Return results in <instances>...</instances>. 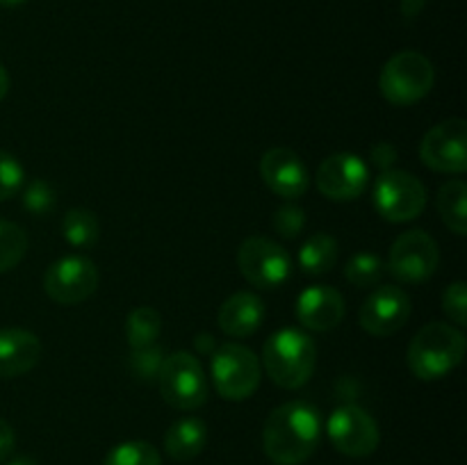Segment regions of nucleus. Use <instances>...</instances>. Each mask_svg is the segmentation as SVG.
I'll return each instance as SVG.
<instances>
[{"instance_id":"473e14b6","label":"nucleus","mask_w":467,"mask_h":465,"mask_svg":"<svg viewBox=\"0 0 467 465\" xmlns=\"http://www.w3.org/2000/svg\"><path fill=\"white\" fill-rule=\"evenodd\" d=\"M14 442H16V438H14V429L0 418V463L9 459V454L14 451Z\"/></svg>"},{"instance_id":"6e6552de","label":"nucleus","mask_w":467,"mask_h":465,"mask_svg":"<svg viewBox=\"0 0 467 465\" xmlns=\"http://www.w3.org/2000/svg\"><path fill=\"white\" fill-rule=\"evenodd\" d=\"M237 264L246 281L260 290H276L292 276V258L269 237H246L237 251Z\"/></svg>"},{"instance_id":"a211bd4d","label":"nucleus","mask_w":467,"mask_h":465,"mask_svg":"<svg viewBox=\"0 0 467 465\" xmlns=\"http://www.w3.org/2000/svg\"><path fill=\"white\" fill-rule=\"evenodd\" d=\"M219 328L231 337H249L263 326L265 304L254 292H235L219 308Z\"/></svg>"},{"instance_id":"dca6fc26","label":"nucleus","mask_w":467,"mask_h":465,"mask_svg":"<svg viewBox=\"0 0 467 465\" xmlns=\"http://www.w3.org/2000/svg\"><path fill=\"white\" fill-rule=\"evenodd\" d=\"M345 317V296L331 285H310L296 299V319L317 333L333 331Z\"/></svg>"},{"instance_id":"20e7f679","label":"nucleus","mask_w":467,"mask_h":465,"mask_svg":"<svg viewBox=\"0 0 467 465\" xmlns=\"http://www.w3.org/2000/svg\"><path fill=\"white\" fill-rule=\"evenodd\" d=\"M433 82H436V68L431 59L418 50H401L392 55L379 78L383 98L400 108L422 100L431 91Z\"/></svg>"},{"instance_id":"4be33fe9","label":"nucleus","mask_w":467,"mask_h":465,"mask_svg":"<svg viewBox=\"0 0 467 465\" xmlns=\"http://www.w3.org/2000/svg\"><path fill=\"white\" fill-rule=\"evenodd\" d=\"M162 333V315L150 305H140L126 319V340L132 349H144L158 342Z\"/></svg>"},{"instance_id":"ddd939ff","label":"nucleus","mask_w":467,"mask_h":465,"mask_svg":"<svg viewBox=\"0 0 467 465\" xmlns=\"http://www.w3.org/2000/svg\"><path fill=\"white\" fill-rule=\"evenodd\" d=\"M410 317V299L401 287L381 285L363 301L358 322L369 336L388 337L401 331Z\"/></svg>"},{"instance_id":"1a4fd4ad","label":"nucleus","mask_w":467,"mask_h":465,"mask_svg":"<svg viewBox=\"0 0 467 465\" xmlns=\"http://www.w3.org/2000/svg\"><path fill=\"white\" fill-rule=\"evenodd\" d=\"M327 433L331 445L351 459H365L374 454L381 442L377 419L356 404H345L333 410L327 422Z\"/></svg>"},{"instance_id":"2eb2a0df","label":"nucleus","mask_w":467,"mask_h":465,"mask_svg":"<svg viewBox=\"0 0 467 465\" xmlns=\"http://www.w3.org/2000/svg\"><path fill=\"white\" fill-rule=\"evenodd\" d=\"M260 176H263L265 185L274 191L276 196L287 201H295L308 191L310 176L306 169L304 160L290 149H269L260 160Z\"/></svg>"},{"instance_id":"f3484780","label":"nucleus","mask_w":467,"mask_h":465,"mask_svg":"<svg viewBox=\"0 0 467 465\" xmlns=\"http://www.w3.org/2000/svg\"><path fill=\"white\" fill-rule=\"evenodd\" d=\"M41 358V340L26 328L0 331V378H14L30 372Z\"/></svg>"},{"instance_id":"7ed1b4c3","label":"nucleus","mask_w":467,"mask_h":465,"mask_svg":"<svg viewBox=\"0 0 467 465\" xmlns=\"http://www.w3.org/2000/svg\"><path fill=\"white\" fill-rule=\"evenodd\" d=\"M317 365V346L308 333L299 328H281L263 349V367L267 377L285 390H296L310 381Z\"/></svg>"},{"instance_id":"f257e3e1","label":"nucleus","mask_w":467,"mask_h":465,"mask_svg":"<svg viewBox=\"0 0 467 465\" xmlns=\"http://www.w3.org/2000/svg\"><path fill=\"white\" fill-rule=\"evenodd\" d=\"M322 418L308 401H287L269 413L263 429V450L274 465H301L317 451Z\"/></svg>"},{"instance_id":"a878e982","label":"nucleus","mask_w":467,"mask_h":465,"mask_svg":"<svg viewBox=\"0 0 467 465\" xmlns=\"http://www.w3.org/2000/svg\"><path fill=\"white\" fill-rule=\"evenodd\" d=\"M27 251V235L18 223L0 219V274L9 272L23 260Z\"/></svg>"},{"instance_id":"bb28decb","label":"nucleus","mask_w":467,"mask_h":465,"mask_svg":"<svg viewBox=\"0 0 467 465\" xmlns=\"http://www.w3.org/2000/svg\"><path fill=\"white\" fill-rule=\"evenodd\" d=\"M57 205V194H55L53 185H48L46 181H32L30 185L23 190V208L27 212L36 214V217H44V214H50Z\"/></svg>"},{"instance_id":"0eeeda50","label":"nucleus","mask_w":467,"mask_h":465,"mask_svg":"<svg viewBox=\"0 0 467 465\" xmlns=\"http://www.w3.org/2000/svg\"><path fill=\"white\" fill-rule=\"evenodd\" d=\"M427 205V190L413 173L401 169L381 171L374 185V208L386 222L406 223L418 219Z\"/></svg>"},{"instance_id":"f704fd0d","label":"nucleus","mask_w":467,"mask_h":465,"mask_svg":"<svg viewBox=\"0 0 467 465\" xmlns=\"http://www.w3.org/2000/svg\"><path fill=\"white\" fill-rule=\"evenodd\" d=\"M7 91H9V76H7V68H5L3 64H0V100H3L5 96H7Z\"/></svg>"},{"instance_id":"c9c22d12","label":"nucleus","mask_w":467,"mask_h":465,"mask_svg":"<svg viewBox=\"0 0 467 465\" xmlns=\"http://www.w3.org/2000/svg\"><path fill=\"white\" fill-rule=\"evenodd\" d=\"M7 465H39L35 459H30V456H16V459L7 460Z\"/></svg>"},{"instance_id":"9d476101","label":"nucleus","mask_w":467,"mask_h":465,"mask_svg":"<svg viewBox=\"0 0 467 465\" xmlns=\"http://www.w3.org/2000/svg\"><path fill=\"white\" fill-rule=\"evenodd\" d=\"M438 263V242L424 231H406L392 242L386 269L401 283H422L436 274Z\"/></svg>"},{"instance_id":"393cba45","label":"nucleus","mask_w":467,"mask_h":465,"mask_svg":"<svg viewBox=\"0 0 467 465\" xmlns=\"http://www.w3.org/2000/svg\"><path fill=\"white\" fill-rule=\"evenodd\" d=\"M103 465H162V459L150 442L126 440L108 451Z\"/></svg>"},{"instance_id":"2f4dec72","label":"nucleus","mask_w":467,"mask_h":465,"mask_svg":"<svg viewBox=\"0 0 467 465\" xmlns=\"http://www.w3.org/2000/svg\"><path fill=\"white\" fill-rule=\"evenodd\" d=\"M372 160L381 171H388V169H392V164H395L397 149L392 144H388V141H381V144H377L372 149Z\"/></svg>"},{"instance_id":"4468645a","label":"nucleus","mask_w":467,"mask_h":465,"mask_svg":"<svg viewBox=\"0 0 467 465\" xmlns=\"http://www.w3.org/2000/svg\"><path fill=\"white\" fill-rule=\"evenodd\" d=\"M317 190L331 201H354L365 191L369 182V169L358 155L333 153L319 164Z\"/></svg>"},{"instance_id":"423d86ee","label":"nucleus","mask_w":467,"mask_h":465,"mask_svg":"<svg viewBox=\"0 0 467 465\" xmlns=\"http://www.w3.org/2000/svg\"><path fill=\"white\" fill-rule=\"evenodd\" d=\"M263 365L258 356L244 345L226 342L213 354V383L219 397L228 401H244L258 390Z\"/></svg>"},{"instance_id":"72a5a7b5","label":"nucleus","mask_w":467,"mask_h":465,"mask_svg":"<svg viewBox=\"0 0 467 465\" xmlns=\"http://www.w3.org/2000/svg\"><path fill=\"white\" fill-rule=\"evenodd\" d=\"M424 5H427V0H400V9H401V14H404L406 21H413V18H418L420 14H422Z\"/></svg>"},{"instance_id":"412c9836","label":"nucleus","mask_w":467,"mask_h":465,"mask_svg":"<svg viewBox=\"0 0 467 465\" xmlns=\"http://www.w3.org/2000/svg\"><path fill=\"white\" fill-rule=\"evenodd\" d=\"M337 242L328 232H315L301 244L299 264L308 276H319L336 267Z\"/></svg>"},{"instance_id":"6ab92c4d","label":"nucleus","mask_w":467,"mask_h":465,"mask_svg":"<svg viewBox=\"0 0 467 465\" xmlns=\"http://www.w3.org/2000/svg\"><path fill=\"white\" fill-rule=\"evenodd\" d=\"M208 445V427L199 418H182L164 433V450L178 463L196 459Z\"/></svg>"},{"instance_id":"f03ea898","label":"nucleus","mask_w":467,"mask_h":465,"mask_svg":"<svg viewBox=\"0 0 467 465\" xmlns=\"http://www.w3.org/2000/svg\"><path fill=\"white\" fill-rule=\"evenodd\" d=\"M465 356V336L445 322H431L415 333L406 351V363L420 381H438L461 365Z\"/></svg>"},{"instance_id":"5701e85b","label":"nucleus","mask_w":467,"mask_h":465,"mask_svg":"<svg viewBox=\"0 0 467 465\" xmlns=\"http://www.w3.org/2000/svg\"><path fill=\"white\" fill-rule=\"evenodd\" d=\"M62 235L73 249H89L99 242V219L87 208L68 210L62 219Z\"/></svg>"},{"instance_id":"f8f14e48","label":"nucleus","mask_w":467,"mask_h":465,"mask_svg":"<svg viewBox=\"0 0 467 465\" xmlns=\"http://www.w3.org/2000/svg\"><path fill=\"white\" fill-rule=\"evenodd\" d=\"M420 158L433 171H467V126L463 119L454 117L433 126L420 144Z\"/></svg>"},{"instance_id":"9b49d317","label":"nucleus","mask_w":467,"mask_h":465,"mask_svg":"<svg viewBox=\"0 0 467 465\" xmlns=\"http://www.w3.org/2000/svg\"><path fill=\"white\" fill-rule=\"evenodd\" d=\"M99 287V269L85 255H67L44 274V290L55 304L76 305L89 299Z\"/></svg>"},{"instance_id":"e433bc0d","label":"nucleus","mask_w":467,"mask_h":465,"mask_svg":"<svg viewBox=\"0 0 467 465\" xmlns=\"http://www.w3.org/2000/svg\"><path fill=\"white\" fill-rule=\"evenodd\" d=\"M26 0H0V7H18V5H23Z\"/></svg>"},{"instance_id":"aec40b11","label":"nucleus","mask_w":467,"mask_h":465,"mask_svg":"<svg viewBox=\"0 0 467 465\" xmlns=\"http://www.w3.org/2000/svg\"><path fill=\"white\" fill-rule=\"evenodd\" d=\"M467 185L461 178L445 182L438 191V212H441L442 222L456 235H465L467 232Z\"/></svg>"},{"instance_id":"39448f33","label":"nucleus","mask_w":467,"mask_h":465,"mask_svg":"<svg viewBox=\"0 0 467 465\" xmlns=\"http://www.w3.org/2000/svg\"><path fill=\"white\" fill-rule=\"evenodd\" d=\"M160 395L169 406L178 410H196L208 401V377L201 367L199 358L190 351H176L164 356L158 372Z\"/></svg>"},{"instance_id":"7c9ffc66","label":"nucleus","mask_w":467,"mask_h":465,"mask_svg":"<svg viewBox=\"0 0 467 465\" xmlns=\"http://www.w3.org/2000/svg\"><path fill=\"white\" fill-rule=\"evenodd\" d=\"M306 226V212L299 208V205H281L274 214V231L278 232L281 237H296L301 232V228Z\"/></svg>"},{"instance_id":"cd10ccee","label":"nucleus","mask_w":467,"mask_h":465,"mask_svg":"<svg viewBox=\"0 0 467 465\" xmlns=\"http://www.w3.org/2000/svg\"><path fill=\"white\" fill-rule=\"evenodd\" d=\"M26 182L21 162L7 150H0V201H7L21 191Z\"/></svg>"},{"instance_id":"b1692460","label":"nucleus","mask_w":467,"mask_h":465,"mask_svg":"<svg viewBox=\"0 0 467 465\" xmlns=\"http://www.w3.org/2000/svg\"><path fill=\"white\" fill-rule=\"evenodd\" d=\"M386 274V263L369 251L354 253L345 264V276L356 287H372Z\"/></svg>"},{"instance_id":"c756f323","label":"nucleus","mask_w":467,"mask_h":465,"mask_svg":"<svg viewBox=\"0 0 467 465\" xmlns=\"http://www.w3.org/2000/svg\"><path fill=\"white\" fill-rule=\"evenodd\" d=\"M442 310L456 326H465L467 322V285L465 281L451 283L442 294Z\"/></svg>"},{"instance_id":"c85d7f7f","label":"nucleus","mask_w":467,"mask_h":465,"mask_svg":"<svg viewBox=\"0 0 467 465\" xmlns=\"http://www.w3.org/2000/svg\"><path fill=\"white\" fill-rule=\"evenodd\" d=\"M164 354L160 346L150 345L144 346V349H132L130 356V367L135 377H140L141 381H153L158 378L160 367H162Z\"/></svg>"}]
</instances>
